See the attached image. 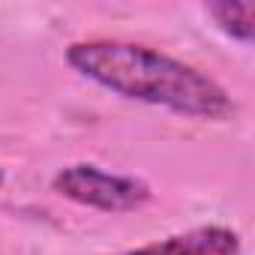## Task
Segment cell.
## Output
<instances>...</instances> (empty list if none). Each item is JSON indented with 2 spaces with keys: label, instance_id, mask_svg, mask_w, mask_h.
Returning <instances> with one entry per match:
<instances>
[{
  "label": "cell",
  "instance_id": "1",
  "mask_svg": "<svg viewBox=\"0 0 255 255\" xmlns=\"http://www.w3.org/2000/svg\"><path fill=\"white\" fill-rule=\"evenodd\" d=\"M66 60L90 81L126 99L162 105L177 114L204 120H225L234 114L228 93L210 75L147 45L117 39L75 42L66 51Z\"/></svg>",
  "mask_w": 255,
  "mask_h": 255
},
{
  "label": "cell",
  "instance_id": "2",
  "mask_svg": "<svg viewBox=\"0 0 255 255\" xmlns=\"http://www.w3.org/2000/svg\"><path fill=\"white\" fill-rule=\"evenodd\" d=\"M54 189L96 210H135L150 198V186L138 177H123L96 165H69L54 177Z\"/></svg>",
  "mask_w": 255,
  "mask_h": 255
},
{
  "label": "cell",
  "instance_id": "3",
  "mask_svg": "<svg viewBox=\"0 0 255 255\" xmlns=\"http://www.w3.org/2000/svg\"><path fill=\"white\" fill-rule=\"evenodd\" d=\"M126 255H240V237L231 228H195L159 243H147Z\"/></svg>",
  "mask_w": 255,
  "mask_h": 255
},
{
  "label": "cell",
  "instance_id": "4",
  "mask_svg": "<svg viewBox=\"0 0 255 255\" xmlns=\"http://www.w3.org/2000/svg\"><path fill=\"white\" fill-rule=\"evenodd\" d=\"M210 15L234 39H240V42L255 39V3H213Z\"/></svg>",
  "mask_w": 255,
  "mask_h": 255
},
{
  "label": "cell",
  "instance_id": "5",
  "mask_svg": "<svg viewBox=\"0 0 255 255\" xmlns=\"http://www.w3.org/2000/svg\"><path fill=\"white\" fill-rule=\"evenodd\" d=\"M0 183H3V174H0Z\"/></svg>",
  "mask_w": 255,
  "mask_h": 255
}]
</instances>
